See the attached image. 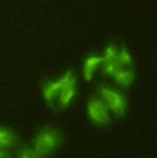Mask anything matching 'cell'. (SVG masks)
<instances>
[{
  "label": "cell",
  "mask_w": 157,
  "mask_h": 158,
  "mask_svg": "<svg viewBox=\"0 0 157 158\" xmlns=\"http://www.w3.org/2000/svg\"><path fill=\"white\" fill-rule=\"evenodd\" d=\"M61 143V136L56 129H43L34 139L32 148L44 158L53 152Z\"/></svg>",
  "instance_id": "obj_1"
},
{
  "label": "cell",
  "mask_w": 157,
  "mask_h": 158,
  "mask_svg": "<svg viewBox=\"0 0 157 158\" xmlns=\"http://www.w3.org/2000/svg\"><path fill=\"white\" fill-rule=\"evenodd\" d=\"M101 95L105 102V106L111 111L118 114H122L125 110V100L124 97L119 92L114 90L110 87H103L101 89Z\"/></svg>",
  "instance_id": "obj_2"
},
{
  "label": "cell",
  "mask_w": 157,
  "mask_h": 158,
  "mask_svg": "<svg viewBox=\"0 0 157 158\" xmlns=\"http://www.w3.org/2000/svg\"><path fill=\"white\" fill-rule=\"evenodd\" d=\"M87 115L98 125L106 124L109 120L107 107L98 99H91L87 104Z\"/></svg>",
  "instance_id": "obj_3"
},
{
  "label": "cell",
  "mask_w": 157,
  "mask_h": 158,
  "mask_svg": "<svg viewBox=\"0 0 157 158\" xmlns=\"http://www.w3.org/2000/svg\"><path fill=\"white\" fill-rule=\"evenodd\" d=\"M65 80L64 84L59 91V103L62 107L69 106L71 101L73 100L76 94V80L71 71H67L64 73Z\"/></svg>",
  "instance_id": "obj_4"
},
{
  "label": "cell",
  "mask_w": 157,
  "mask_h": 158,
  "mask_svg": "<svg viewBox=\"0 0 157 158\" xmlns=\"http://www.w3.org/2000/svg\"><path fill=\"white\" fill-rule=\"evenodd\" d=\"M64 80H65V75L63 74L59 79L46 85V86L43 89V96L46 101L52 102L56 99V97H57L60 89L64 84Z\"/></svg>",
  "instance_id": "obj_5"
},
{
  "label": "cell",
  "mask_w": 157,
  "mask_h": 158,
  "mask_svg": "<svg viewBox=\"0 0 157 158\" xmlns=\"http://www.w3.org/2000/svg\"><path fill=\"white\" fill-rule=\"evenodd\" d=\"M102 56H91L87 57L85 61L84 65V76L85 81H90L93 78V74L96 70V67L102 63Z\"/></svg>",
  "instance_id": "obj_6"
},
{
  "label": "cell",
  "mask_w": 157,
  "mask_h": 158,
  "mask_svg": "<svg viewBox=\"0 0 157 158\" xmlns=\"http://www.w3.org/2000/svg\"><path fill=\"white\" fill-rule=\"evenodd\" d=\"M135 78L134 72L131 69H124L117 73L113 77V79L117 81V84L122 86H128L130 85Z\"/></svg>",
  "instance_id": "obj_7"
},
{
  "label": "cell",
  "mask_w": 157,
  "mask_h": 158,
  "mask_svg": "<svg viewBox=\"0 0 157 158\" xmlns=\"http://www.w3.org/2000/svg\"><path fill=\"white\" fill-rule=\"evenodd\" d=\"M14 142H15V137L8 129L0 127V148H10Z\"/></svg>",
  "instance_id": "obj_8"
},
{
  "label": "cell",
  "mask_w": 157,
  "mask_h": 158,
  "mask_svg": "<svg viewBox=\"0 0 157 158\" xmlns=\"http://www.w3.org/2000/svg\"><path fill=\"white\" fill-rule=\"evenodd\" d=\"M117 58L118 60V62L124 67H129L132 64V57H131V54L126 49H118L117 52Z\"/></svg>",
  "instance_id": "obj_9"
},
{
  "label": "cell",
  "mask_w": 157,
  "mask_h": 158,
  "mask_svg": "<svg viewBox=\"0 0 157 158\" xmlns=\"http://www.w3.org/2000/svg\"><path fill=\"white\" fill-rule=\"evenodd\" d=\"M19 158H44V157L41 156L35 149L32 147H30V148H25L20 150L19 154Z\"/></svg>",
  "instance_id": "obj_10"
},
{
  "label": "cell",
  "mask_w": 157,
  "mask_h": 158,
  "mask_svg": "<svg viewBox=\"0 0 157 158\" xmlns=\"http://www.w3.org/2000/svg\"><path fill=\"white\" fill-rule=\"evenodd\" d=\"M0 158H4V154L1 152H0Z\"/></svg>",
  "instance_id": "obj_11"
}]
</instances>
